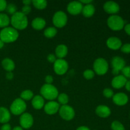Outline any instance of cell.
<instances>
[{
    "label": "cell",
    "instance_id": "ffe728a7",
    "mask_svg": "<svg viewBox=\"0 0 130 130\" xmlns=\"http://www.w3.org/2000/svg\"><path fill=\"white\" fill-rule=\"evenodd\" d=\"M11 119V113L7 108L0 107V123L6 124Z\"/></svg>",
    "mask_w": 130,
    "mask_h": 130
},
{
    "label": "cell",
    "instance_id": "603a6c76",
    "mask_svg": "<svg viewBox=\"0 0 130 130\" xmlns=\"http://www.w3.org/2000/svg\"><path fill=\"white\" fill-rule=\"evenodd\" d=\"M3 68L7 72H12L15 68L14 61L10 58H5L1 62Z\"/></svg>",
    "mask_w": 130,
    "mask_h": 130
},
{
    "label": "cell",
    "instance_id": "83f0119b",
    "mask_svg": "<svg viewBox=\"0 0 130 130\" xmlns=\"http://www.w3.org/2000/svg\"><path fill=\"white\" fill-rule=\"evenodd\" d=\"M34 97V93L32 91L30 90H25L22 91L20 93V99H22L23 100H30L32 99Z\"/></svg>",
    "mask_w": 130,
    "mask_h": 130
},
{
    "label": "cell",
    "instance_id": "5b68a950",
    "mask_svg": "<svg viewBox=\"0 0 130 130\" xmlns=\"http://www.w3.org/2000/svg\"><path fill=\"white\" fill-rule=\"evenodd\" d=\"M27 109V104L20 98L15 99L10 107V112L15 116L22 115Z\"/></svg>",
    "mask_w": 130,
    "mask_h": 130
},
{
    "label": "cell",
    "instance_id": "d4e9b609",
    "mask_svg": "<svg viewBox=\"0 0 130 130\" xmlns=\"http://www.w3.org/2000/svg\"><path fill=\"white\" fill-rule=\"evenodd\" d=\"M10 24V18L6 13H0V28H3L8 27Z\"/></svg>",
    "mask_w": 130,
    "mask_h": 130
},
{
    "label": "cell",
    "instance_id": "d6a6232c",
    "mask_svg": "<svg viewBox=\"0 0 130 130\" xmlns=\"http://www.w3.org/2000/svg\"><path fill=\"white\" fill-rule=\"evenodd\" d=\"M103 95H104V96H105V98L110 99V98H112L114 93V91H113V90H112V89L107 88H105L103 90Z\"/></svg>",
    "mask_w": 130,
    "mask_h": 130
},
{
    "label": "cell",
    "instance_id": "9c48e42d",
    "mask_svg": "<svg viewBox=\"0 0 130 130\" xmlns=\"http://www.w3.org/2000/svg\"><path fill=\"white\" fill-rule=\"evenodd\" d=\"M68 62L64 59L58 58L53 63V70L57 75L62 76L65 74L68 71Z\"/></svg>",
    "mask_w": 130,
    "mask_h": 130
},
{
    "label": "cell",
    "instance_id": "74e56055",
    "mask_svg": "<svg viewBox=\"0 0 130 130\" xmlns=\"http://www.w3.org/2000/svg\"><path fill=\"white\" fill-rule=\"evenodd\" d=\"M56 56L55 54H53V53H50V54L48 55V56H47V60H48V61L49 62H50V63H54V62H55L56 60H57V58H56Z\"/></svg>",
    "mask_w": 130,
    "mask_h": 130
},
{
    "label": "cell",
    "instance_id": "277c9868",
    "mask_svg": "<svg viewBox=\"0 0 130 130\" xmlns=\"http://www.w3.org/2000/svg\"><path fill=\"white\" fill-rule=\"evenodd\" d=\"M108 27L114 31L122 30L125 25V22L121 17L117 15H110L107 20Z\"/></svg>",
    "mask_w": 130,
    "mask_h": 130
},
{
    "label": "cell",
    "instance_id": "bcb514c9",
    "mask_svg": "<svg viewBox=\"0 0 130 130\" xmlns=\"http://www.w3.org/2000/svg\"><path fill=\"white\" fill-rule=\"evenodd\" d=\"M22 3L24 5H30L32 3L31 0H24L22 1Z\"/></svg>",
    "mask_w": 130,
    "mask_h": 130
},
{
    "label": "cell",
    "instance_id": "e575fe53",
    "mask_svg": "<svg viewBox=\"0 0 130 130\" xmlns=\"http://www.w3.org/2000/svg\"><path fill=\"white\" fill-rule=\"evenodd\" d=\"M121 71L123 75L126 78H130V66H125Z\"/></svg>",
    "mask_w": 130,
    "mask_h": 130
},
{
    "label": "cell",
    "instance_id": "7402d4cb",
    "mask_svg": "<svg viewBox=\"0 0 130 130\" xmlns=\"http://www.w3.org/2000/svg\"><path fill=\"white\" fill-rule=\"evenodd\" d=\"M46 20L43 18L36 17L32 20L31 26L34 29L37 30H42L46 26Z\"/></svg>",
    "mask_w": 130,
    "mask_h": 130
},
{
    "label": "cell",
    "instance_id": "44dd1931",
    "mask_svg": "<svg viewBox=\"0 0 130 130\" xmlns=\"http://www.w3.org/2000/svg\"><path fill=\"white\" fill-rule=\"evenodd\" d=\"M55 56L60 59H63L68 53V48L64 44H60L57 45L55 48Z\"/></svg>",
    "mask_w": 130,
    "mask_h": 130
},
{
    "label": "cell",
    "instance_id": "484cf974",
    "mask_svg": "<svg viewBox=\"0 0 130 130\" xmlns=\"http://www.w3.org/2000/svg\"><path fill=\"white\" fill-rule=\"evenodd\" d=\"M44 36L47 38H53L57 35V29L55 27H49L44 29Z\"/></svg>",
    "mask_w": 130,
    "mask_h": 130
},
{
    "label": "cell",
    "instance_id": "7a4b0ae2",
    "mask_svg": "<svg viewBox=\"0 0 130 130\" xmlns=\"http://www.w3.org/2000/svg\"><path fill=\"white\" fill-rule=\"evenodd\" d=\"M19 37V31L12 27H6L0 31V39L4 43H13Z\"/></svg>",
    "mask_w": 130,
    "mask_h": 130
},
{
    "label": "cell",
    "instance_id": "c3c4849f",
    "mask_svg": "<svg viewBox=\"0 0 130 130\" xmlns=\"http://www.w3.org/2000/svg\"><path fill=\"white\" fill-rule=\"evenodd\" d=\"M12 130H23V128L21 126H17L14 127L13 129Z\"/></svg>",
    "mask_w": 130,
    "mask_h": 130
},
{
    "label": "cell",
    "instance_id": "6da1fadb",
    "mask_svg": "<svg viewBox=\"0 0 130 130\" xmlns=\"http://www.w3.org/2000/svg\"><path fill=\"white\" fill-rule=\"evenodd\" d=\"M10 24L12 27L17 30H22L26 29L28 26L29 21L27 15H24L21 11H17L11 15L10 18Z\"/></svg>",
    "mask_w": 130,
    "mask_h": 130
},
{
    "label": "cell",
    "instance_id": "7c38bea8",
    "mask_svg": "<svg viewBox=\"0 0 130 130\" xmlns=\"http://www.w3.org/2000/svg\"><path fill=\"white\" fill-rule=\"evenodd\" d=\"M103 8L105 12L109 14H111V15H116L120 10V6L119 4L113 1H109L105 2Z\"/></svg>",
    "mask_w": 130,
    "mask_h": 130
},
{
    "label": "cell",
    "instance_id": "ee69618b",
    "mask_svg": "<svg viewBox=\"0 0 130 130\" xmlns=\"http://www.w3.org/2000/svg\"><path fill=\"white\" fill-rule=\"evenodd\" d=\"M124 87H125L126 90L127 91H129L130 92V81H127V82L126 83V85L125 86H124Z\"/></svg>",
    "mask_w": 130,
    "mask_h": 130
},
{
    "label": "cell",
    "instance_id": "f907efd6",
    "mask_svg": "<svg viewBox=\"0 0 130 130\" xmlns=\"http://www.w3.org/2000/svg\"><path fill=\"white\" fill-rule=\"evenodd\" d=\"M95 130H96V129H95Z\"/></svg>",
    "mask_w": 130,
    "mask_h": 130
},
{
    "label": "cell",
    "instance_id": "8992f818",
    "mask_svg": "<svg viewBox=\"0 0 130 130\" xmlns=\"http://www.w3.org/2000/svg\"><path fill=\"white\" fill-rule=\"evenodd\" d=\"M93 71L95 74L99 76L105 75L109 70V63L104 58H98L94 61Z\"/></svg>",
    "mask_w": 130,
    "mask_h": 130
},
{
    "label": "cell",
    "instance_id": "ac0fdd59",
    "mask_svg": "<svg viewBox=\"0 0 130 130\" xmlns=\"http://www.w3.org/2000/svg\"><path fill=\"white\" fill-rule=\"evenodd\" d=\"M112 67L114 69L120 71L123 69L126 66V62L124 59L119 56H115L111 60Z\"/></svg>",
    "mask_w": 130,
    "mask_h": 130
},
{
    "label": "cell",
    "instance_id": "e0dca14e",
    "mask_svg": "<svg viewBox=\"0 0 130 130\" xmlns=\"http://www.w3.org/2000/svg\"><path fill=\"white\" fill-rule=\"evenodd\" d=\"M95 113L98 116L102 118H109L111 114V110L105 105H100L96 107Z\"/></svg>",
    "mask_w": 130,
    "mask_h": 130
},
{
    "label": "cell",
    "instance_id": "1f68e13d",
    "mask_svg": "<svg viewBox=\"0 0 130 130\" xmlns=\"http://www.w3.org/2000/svg\"><path fill=\"white\" fill-rule=\"evenodd\" d=\"M95 73L93 70L91 69H86L83 72V77L86 79L90 80L93 78L95 77Z\"/></svg>",
    "mask_w": 130,
    "mask_h": 130
},
{
    "label": "cell",
    "instance_id": "2e32d148",
    "mask_svg": "<svg viewBox=\"0 0 130 130\" xmlns=\"http://www.w3.org/2000/svg\"><path fill=\"white\" fill-rule=\"evenodd\" d=\"M127 81V78H126L123 75H118L114 77L112 79L111 85L114 88L121 89L125 86Z\"/></svg>",
    "mask_w": 130,
    "mask_h": 130
},
{
    "label": "cell",
    "instance_id": "4316f807",
    "mask_svg": "<svg viewBox=\"0 0 130 130\" xmlns=\"http://www.w3.org/2000/svg\"><path fill=\"white\" fill-rule=\"evenodd\" d=\"M32 4L36 9L42 10L46 8L48 2L46 0H32Z\"/></svg>",
    "mask_w": 130,
    "mask_h": 130
},
{
    "label": "cell",
    "instance_id": "836d02e7",
    "mask_svg": "<svg viewBox=\"0 0 130 130\" xmlns=\"http://www.w3.org/2000/svg\"><path fill=\"white\" fill-rule=\"evenodd\" d=\"M121 51L123 53L126 54L130 53V43H126L122 45V46L121 47Z\"/></svg>",
    "mask_w": 130,
    "mask_h": 130
},
{
    "label": "cell",
    "instance_id": "d590c367",
    "mask_svg": "<svg viewBox=\"0 0 130 130\" xmlns=\"http://www.w3.org/2000/svg\"><path fill=\"white\" fill-rule=\"evenodd\" d=\"M30 11H31V7L30 5H24L22 8L21 12L23 13L24 15H28Z\"/></svg>",
    "mask_w": 130,
    "mask_h": 130
},
{
    "label": "cell",
    "instance_id": "ba28073f",
    "mask_svg": "<svg viewBox=\"0 0 130 130\" xmlns=\"http://www.w3.org/2000/svg\"><path fill=\"white\" fill-rule=\"evenodd\" d=\"M59 115L63 120L71 121L75 117V110L72 107L69 105H63L60 106L58 110Z\"/></svg>",
    "mask_w": 130,
    "mask_h": 130
},
{
    "label": "cell",
    "instance_id": "52a82bcc",
    "mask_svg": "<svg viewBox=\"0 0 130 130\" xmlns=\"http://www.w3.org/2000/svg\"><path fill=\"white\" fill-rule=\"evenodd\" d=\"M67 20H68V17L67 14L62 10L55 13L52 18V22L53 25H55V27H63L67 24Z\"/></svg>",
    "mask_w": 130,
    "mask_h": 130
},
{
    "label": "cell",
    "instance_id": "7dc6e473",
    "mask_svg": "<svg viewBox=\"0 0 130 130\" xmlns=\"http://www.w3.org/2000/svg\"><path fill=\"white\" fill-rule=\"evenodd\" d=\"M112 73L114 75V76H118V75H119V71H118V70H116V69H112Z\"/></svg>",
    "mask_w": 130,
    "mask_h": 130
},
{
    "label": "cell",
    "instance_id": "4fadbf2b",
    "mask_svg": "<svg viewBox=\"0 0 130 130\" xmlns=\"http://www.w3.org/2000/svg\"><path fill=\"white\" fill-rule=\"evenodd\" d=\"M60 107V104L55 101H49L45 104L44 106V110L46 114L48 115H53L58 112Z\"/></svg>",
    "mask_w": 130,
    "mask_h": 130
},
{
    "label": "cell",
    "instance_id": "cb8c5ba5",
    "mask_svg": "<svg viewBox=\"0 0 130 130\" xmlns=\"http://www.w3.org/2000/svg\"><path fill=\"white\" fill-rule=\"evenodd\" d=\"M83 15L85 17H91L95 13V7L93 4H88L83 6L82 11Z\"/></svg>",
    "mask_w": 130,
    "mask_h": 130
},
{
    "label": "cell",
    "instance_id": "f35d334b",
    "mask_svg": "<svg viewBox=\"0 0 130 130\" xmlns=\"http://www.w3.org/2000/svg\"><path fill=\"white\" fill-rule=\"evenodd\" d=\"M44 80H45L46 84L51 85L53 82V77L52 75H47L45 77V78H44Z\"/></svg>",
    "mask_w": 130,
    "mask_h": 130
},
{
    "label": "cell",
    "instance_id": "8d00e7d4",
    "mask_svg": "<svg viewBox=\"0 0 130 130\" xmlns=\"http://www.w3.org/2000/svg\"><path fill=\"white\" fill-rule=\"evenodd\" d=\"M7 2L5 0H0V13H3V11H5L7 6Z\"/></svg>",
    "mask_w": 130,
    "mask_h": 130
},
{
    "label": "cell",
    "instance_id": "b9f144b4",
    "mask_svg": "<svg viewBox=\"0 0 130 130\" xmlns=\"http://www.w3.org/2000/svg\"><path fill=\"white\" fill-rule=\"evenodd\" d=\"M14 77V74L12 72H7L6 74V78L8 80H11Z\"/></svg>",
    "mask_w": 130,
    "mask_h": 130
},
{
    "label": "cell",
    "instance_id": "8fae6325",
    "mask_svg": "<svg viewBox=\"0 0 130 130\" xmlns=\"http://www.w3.org/2000/svg\"><path fill=\"white\" fill-rule=\"evenodd\" d=\"M83 5L79 1H71L67 5V10L72 15H77L82 11Z\"/></svg>",
    "mask_w": 130,
    "mask_h": 130
},
{
    "label": "cell",
    "instance_id": "60d3db41",
    "mask_svg": "<svg viewBox=\"0 0 130 130\" xmlns=\"http://www.w3.org/2000/svg\"><path fill=\"white\" fill-rule=\"evenodd\" d=\"M124 29L125 32L128 35L130 36V24H127L124 25Z\"/></svg>",
    "mask_w": 130,
    "mask_h": 130
},
{
    "label": "cell",
    "instance_id": "681fc988",
    "mask_svg": "<svg viewBox=\"0 0 130 130\" xmlns=\"http://www.w3.org/2000/svg\"><path fill=\"white\" fill-rule=\"evenodd\" d=\"M4 45H5V43H4L0 39V49H1V48H3Z\"/></svg>",
    "mask_w": 130,
    "mask_h": 130
},
{
    "label": "cell",
    "instance_id": "30bf717a",
    "mask_svg": "<svg viewBox=\"0 0 130 130\" xmlns=\"http://www.w3.org/2000/svg\"><path fill=\"white\" fill-rule=\"evenodd\" d=\"M19 123L20 126L23 129H29L34 124V118L28 112H24L22 115H20L19 118Z\"/></svg>",
    "mask_w": 130,
    "mask_h": 130
},
{
    "label": "cell",
    "instance_id": "5bb4252c",
    "mask_svg": "<svg viewBox=\"0 0 130 130\" xmlns=\"http://www.w3.org/2000/svg\"><path fill=\"white\" fill-rule=\"evenodd\" d=\"M128 95L124 93H117L114 94V96H112V101L114 104L118 106H123L126 104H128Z\"/></svg>",
    "mask_w": 130,
    "mask_h": 130
},
{
    "label": "cell",
    "instance_id": "3957f363",
    "mask_svg": "<svg viewBox=\"0 0 130 130\" xmlns=\"http://www.w3.org/2000/svg\"><path fill=\"white\" fill-rule=\"evenodd\" d=\"M40 93L43 99L49 101H53L59 95L58 89L52 84L43 85L40 89Z\"/></svg>",
    "mask_w": 130,
    "mask_h": 130
},
{
    "label": "cell",
    "instance_id": "4dcf8cb0",
    "mask_svg": "<svg viewBox=\"0 0 130 130\" xmlns=\"http://www.w3.org/2000/svg\"><path fill=\"white\" fill-rule=\"evenodd\" d=\"M17 6L13 3H9L7 5V6H6V12L8 13L10 15H13L14 13L17 12Z\"/></svg>",
    "mask_w": 130,
    "mask_h": 130
},
{
    "label": "cell",
    "instance_id": "9a60e30c",
    "mask_svg": "<svg viewBox=\"0 0 130 130\" xmlns=\"http://www.w3.org/2000/svg\"><path fill=\"white\" fill-rule=\"evenodd\" d=\"M106 44L108 48L112 50H118L122 46V41L117 37H110L106 41Z\"/></svg>",
    "mask_w": 130,
    "mask_h": 130
},
{
    "label": "cell",
    "instance_id": "f546056e",
    "mask_svg": "<svg viewBox=\"0 0 130 130\" xmlns=\"http://www.w3.org/2000/svg\"><path fill=\"white\" fill-rule=\"evenodd\" d=\"M111 129L112 130H125V128L120 121L116 120L111 123Z\"/></svg>",
    "mask_w": 130,
    "mask_h": 130
},
{
    "label": "cell",
    "instance_id": "7bdbcfd3",
    "mask_svg": "<svg viewBox=\"0 0 130 130\" xmlns=\"http://www.w3.org/2000/svg\"><path fill=\"white\" fill-rule=\"evenodd\" d=\"M79 1L83 4V5L85 4V5H88V4H91V3L93 2L92 0H80Z\"/></svg>",
    "mask_w": 130,
    "mask_h": 130
},
{
    "label": "cell",
    "instance_id": "f6af8a7d",
    "mask_svg": "<svg viewBox=\"0 0 130 130\" xmlns=\"http://www.w3.org/2000/svg\"><path fill=\"white\" fill-rule=\"evenodd\" d=\"M76 130H90V128H88L87 126H81L78 127V128L76 129Z\"/></svg>",
    "mask_w": 130,
    "mask_h": 130
},
{
    "label": "cell",
    "instance_id": "d6986e66",
    "mask_svg": "<svg viewBox=\"0 0 130 130\" xmlns=\"http://www.w3.org/2000/svg\"><path fill=\"white\" fill-rule=\"evenodd\" d=\"M31 104L34 109H36V110H40V109H43L45 105L44 99H43L41 95H35L32 99Z\"/></svg>",
    "mask_w": 130,
    "mask_h": 130
},
{
    "label": "cell",
    "instance_id": "f1b7e54d",
    "mask_svg": "<svg viewBox=\"0 0 130 130\" xmlns=\"http://www.w3.org/2000/svg\"><path fill=\"white\" fill-rule=\"evenodd\" d=\"M57 99H58V104H62V105H67V104L69 102V96L66 93H64L59 94Z\"/></svg>",
    "mask_w": 130,
    "mask_h": 130
},
{
    "label": "cell",
    "instance_id": "ab89813d",
    "mask_svg": "<svg viewBox=\"0 0 130 130\" xmlns=\"http://www.w3.org/2000/svg\"><path fill=\"white\" fill-rule=\"evenodd\" d=\"M1 130H11V125L8 123L3 124L1 127Z\"/></svg>",
    "mask_w": 130,
    "mask_h": 130
}]
</instances>
